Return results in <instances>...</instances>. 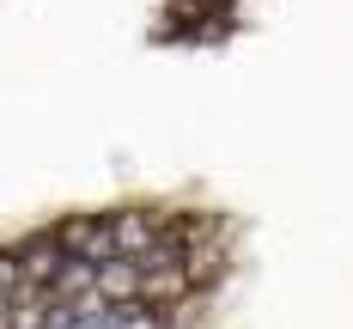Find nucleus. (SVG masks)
Segmentation results:
<instances>
[{"instance_id":"f257e3e1","label":"nucleus","mask_w":353,"mask_h":329,"mask_svg":"<svg viewBox=\"0 0 353 329\" xmlns=\"http://www.w3.org/2000/svg\"><path fill=\"white\" fill-rule=\"evenodd\" d=\"M232 208L141 195L0 238V329H219L244 275Z\"/></svg>"}]
</instances>
